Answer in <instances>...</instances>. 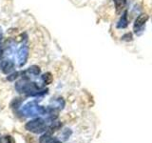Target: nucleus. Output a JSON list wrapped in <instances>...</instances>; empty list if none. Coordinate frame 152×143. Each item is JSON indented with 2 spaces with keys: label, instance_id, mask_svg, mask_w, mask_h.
Returning <instances> with one entry per match:
<instances>
[{
  "label": "nucleus",
  "instance_id": "1",
  "mask_svg": "<svg viewBox=\"0 0 152 143\" xmlns=\"http://www.w3.org/2000/svg\"><path fill=\"white\" fill-rule=\"evenodd\" d=\"M15 89L19 94H25L28 97H37V95L45 94L49 92L48 89L42 90L35 82H30L28 78H22L17 81Z\"/></svg>",
  "mask_w": 152,
  "mask_h": 143
},
{
  "label": "nucleus",
  "instance_id": "2",
  "mask_svg": "<svg viewBox=\"0 0 152 143\" xmlns=\"http://www.w3.org/2000/svg\"><path fill=\"white\" fill-rule=\"evenodd\" d=\"M22 113L26 116H36L38 114H46L47 109L39 106L37 101H31L25 104V106L22 109Z\"/></svg>",
  "mask_w": 152,
  "mask_h": 143
},
{
  "label": "nucleus",
  "instance_id": "3",
  "mask_svg": "<svg viewBox=\"0 0 152 143\" xmlns=\"http://www.w3.org/2000/svg\"><path fill=\"white\" fill-rule=\"evenodd\" d=\"M25 128H26V130L32 132L34 133H41L48 130L47 123L45 122L44 119L39 118V117L28 122L25 125Z\"/></svg>",
  "mask_w": 152,
  "mask_h": 143
},
{
  "label": "nucleus",
  "instance_id": "4",
  "mask_svg": "<svg viewBox=\"0 0 152 143\" xmlns=\"http://www.w3.org/2000/svg\"><path fill=\"white\" fill-rule=\"evenodd\" d=\"M148 20V15L146 13H142L136 18L134 22V26H133V30H134V33L136 35L140 36L142 32H144L145 23Z\"/></svg>",
  "mask_w": 152,
  "mask_h": 143
},
{
  "label": "nucleus",
  "instance_id": "5",
  "mask_svg": "<svg viewBox=\"0 0 152 143\" xmlns=\"http://www.w3.org/2000/svg\"><path fill=\"white\" fill-rule=\"evenodd\" d=\"M28 56V48L26 45H23L19 48V50L17 52V58H18V64L19 66L25 65L27 62Z\"/></svg>",
  "mask_w": 152,
  "mask_h": 143
},
{
  "label": "nucleus",
  "instance_id": "6",
  "mask_svg": "<svg viewBox=\"0 0 152 143\" xmlns=\"http://www.w3.org/2000/svg\"><path fill=\"white\" fill-rule=\"evenodd\" d=\"M1 71L2 73L5 74H8L10 73H12L14 69V63L12 60H4L1 63Z\"/></svg>",
  "mask_w": 152,
  "mask_h": 143
},
{
  "label": "nucleus",
  "instance_id": "7",
  "mask_svg": "<svg viewBox=\"0 0 152 143\" xmlns=\"http://www.w3.org/2000/svg\"><path fill=\"white\" fill-rule=\"evenodd\" d=\"M127 25H128V23H127V12L125 11L123 13L120 20L118 21L117 28L118 29H125V28L127 27Z\"/></svg>",
  "mask_w": 152,
  "mask_h": 143
},
{
  "label": "nucleus",
  "instance_id": "8",
  "mask_svg": "<svg viewBox=\"0 0 152 143\" xmlns=\"http://www.w3.org/2000/svg\"><path fill=\"white\" fill-rule=\"evenodd\" d=\"M51 133L52 132L50 130V131H48L47 133H45L44 135H43L41 137H40V139H39V142L40 143H50L52 139V137H51Z\"/></svg>",
  "mask_w": 152,
  "mask_h": 143
},
{
  "label": "nucleus",
  "instance_id": "9",
  "mask_svg": "<svg viewBox=\"0 0 152 143\" xmlns=\"http://www.w3.org/2000/svg\"><path fill=\"white\" fill-rule=\"evenodd\" d=\"M113 2H114V5H115L116 12L120 13L122 10L125 8L126 4V0H113Z\"/></svg>",
  "mask_w": 152,
  "mask_h": 143
},
{
  "label": "nucleus",
  "instance_id": "10",
  "mask_svg": "<svg viewBox=\"0 0 152 143\" xmlns=\"http://www.w3.org/2000/svg\"><path fill=\"white\" fill-rule=\"evenodd\" d=\"M26 72H27V73H28V74H32V75H39L41 70H40V68L38 66L33 65V66L30 67V68H28Z\"/></svg>",
  "mask_w": 152,
  "mask_h": 143
},
{
  "label": "nucleus",
  "instance_id": "11",
  "mask_svg": "<svg viewBox=\"0 0 152 143\" xmlns=\"http://www.w3.org/2000/svg\"><path fill=\"white\" fill-rule=\"evenodd\" d=\"M42 80H43V82L47 85L50 84L52 82V80H53V76H52L50 73H45L42 75Z\"/></svg>",
  "mask_w": 152,
  "mask_h": 143
},
{
  "label": "nucleus",
  "instance_id": "12",
  "mask_svg": "<svg viewBox=\"0 0 152 143\" xmlns=\"http://www.w3.org/2000/svg\"><path fill=\"white\" fill-rule=\"evenodd\" d=\"M22 103V99L21 98H14L12 100V102L11 103V107L12 109H15V108H18L19 106L21 105Z\"/></svg>",
  "mask_w": 152,
  "mask_h": 143
},
{
  "label": "nucleus",
  "instance_id": "13",
  "mask_svg": "<svg viewBox=\"0 0 152 143\" xmlns=\"http://www.w3.org/2000/svg\"><path fill=\"white\" fill-rule=\"evenodd\" d=\"M19 74H20V73H17V72H15V73H13V74H10L8 77H7V79L9 80V81H13V80H15L18 76H19Z\"/></svg>",
  "mask_w": 152,
  "mask_h": 143
},
{
  "label": "nucleus",
  "instance_id": "14",
  "mask_svg": "<svg viewBox=\"0 0 152 143\" xmlns=\"http://www.w3.org/2000/svg\"><path fill=\"white\" fill-rule=\"evenodd\" d=\"M5 141L6 143H15V140L12 136H5Z\"/></svg>",
  "mask_w": 152,
  "mask_h": 143
},
{
  "label": "nucleus",
  "instance_id": "15",
  "mask_svg": "<svg viewBox=\"0 0 152 143\" xmlns=\"http://www.w3.org/2000/svg\"><path fill=\"white\" fill-rule=\"evenodd\" d=\"M63 135H64V139L66 140V139H68L69 138V136L71 135V131L69 130V129H66V130H64V132H63Z\"/></svg>",
  "mask_w": 152,
  "mask_h": 143
},
{
  "label": "nucleus",
  "instance_id": "16",
  "mask_svg": "<svg viewBox=\"0 0 152 143\" xmlns=\"http://www.w3.org/2000/svg\"><path fill=\"white\" fill-rule=\"evenodd\" d=\"M123 39L124 40H127V41H130L132 39V35H131V33H127V35H125V36H123Z\"/></svg>",
  "mask_w": 152,
  "mask_h": 143
},
{
  "label": "nucleus",
  "instance_id": "17",
  "mask_svg": "<svg viewBox=\"0 0 152 143\" xmlns=\"http://www.w3.org/2000/svg\"><path fill=\"white\" fill-rule=\"evenodd\" d=\"M50 143H61V142H60L58 139H56V138H52L51 141H50Z\"/></svg>",
  "mask_w": 152,
  "mask_h": 143
},
{
  "label": "nucleus",
  "instance_id": "18",
  "mask_svg": "<svg viewBox=\"0 0 152 143\" xmlns=\"http://www.w3.org/2000/svg\"><path fill=\"white\" fill-rule=\"evenodd\" d=\"M2 38V30H1V28H0V39Z\"/></svg>",
  "mask_w": 152,
  "mask_h": 143
},
{
  "label": "nucleus",
  "instance_id": "19",
  "mask_svg": "<svg viewBox=\"0 0 152 143\" xmlns=\"http://www.w3.org/2000/svg\"><path fill=\"white\" fill-rule=\"evenodd\" d=\"M0 143H2V137H1V135H0Z\"/></svg>",
  "mask_w": 152,
  "mask_h": 143
}]
</instances>
